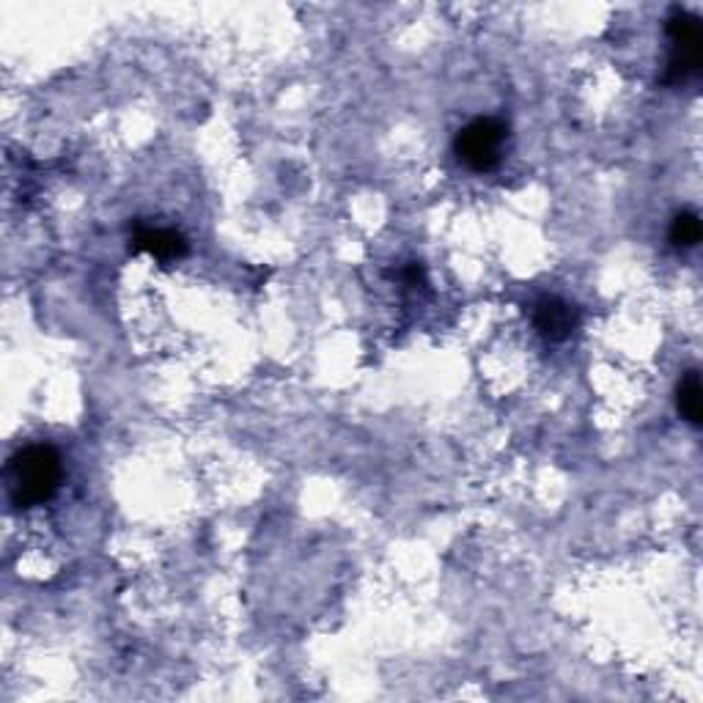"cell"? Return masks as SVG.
Here are the masks:
<instances>
[{
  "label": "cell",
  "mask_w": 703,
  "mask_h": 703,
  "mask_svg": "<svg viewBox=\"0 0 703 703\" xmlns=\"http://www.w3.org/2000/svg\"><path fill=\"white\" fill-rule=\"evenodd\" d=\"M61 484V457L50 446H28L9 465V495L17 508L47 504Z\"/></svg>",
  "instance_id": "obj_1"
},
{
  "label": "cell",
  "mask_w": 703,
  "mask_h": 703,
  "mask_svg": "<svg viewBox=\"0 0 703 703\" xmlns=\"http://www.w3.org/2000/svg\"><path fill=\"white\" fill-rule=\"evenodd\" d=\"M701 240V221L693 212H684V215H676L671 226V242L678 247H693L695 242Z\"/></svg>",
  "instance_id": "obj_7"
},
{
  "label": "cell",
  "mask_w": 703,
  "mask_h": 703,
  "mask_svg": "<svg viewBox=\"0 0 703 703\" xmlns=\"http://www.w3.org/2000/svg\"><path fill=\"white\" fill-rule=\"evenodd\" d=\"M676 404H678V412H682V416L687 418L693 427H701L703 396H701V380H699V374H695V371H690V374L682 380V385H678Z\"/></svg>",
  "instance_id": "obj_6"
},
{
  "label": "cell",
  "mask_w": 703,
  "mask_h": 703,
  "mask_svg": "<svg viewBox=\"0 0 703 703\" xmlns=\"http://www.w3.org/2000/svg\"><path fill=\"white\" fill-rule=\"evenodd\" d=\"M667 37H671V67H667V80L678 82L687 80L701 69L703 58V33L701 22L693 14H676L667 20Z\"/></svg>",
  "instance_id": "obj_3"
},
{
  "label": "cell",
  "mask_w": 703,
  "mask_h": 703,
  "mask_svg": "<svg viewBox=\"0 0 703 703\" xmlns=\"http://www.w3.org/2000/svg\"><path fill=\"white\" fill-rule=\"evenodd\" d=\"M506 138L508 129L504 121H498V118H476L468 127L459 129L457 140H453V152L470 170L484 174V170H492L500 163Z\"/></svg>",
  "instance_id": "obj_2"
},
{
  "label": "cell",
  "mask_w": 703,
  "mask_h": 703,
  "mask_svg": "<svg viewBox=\"0 0 703 703\" xmlns=\"http://www.w3.org/2000/svg\"><path fill=\"white\" fill-rule=\"evenodd\" d=\"M133 251H146L159 262L182 258L187 253L185 236L170 232V228H138L133 236Z\"/></svg>",
  "instance_id": "obj_5"
},
{
  "label": "cell",
  "mask_w": 703,
  "mask_h": 703,
  "mask_svg": "<svg viewBox=\"0 0 703 703\" xmlns=\"http://www.w3.org/2000/svg\"><path fill=\"white\" fill-rule=\"evenodd\" d=\"M534 324L547 341H566L577 328V311L560 297H541L534 305Z\"/></svg>",
  "instance_id": "obj_4"
}]
</instances>
